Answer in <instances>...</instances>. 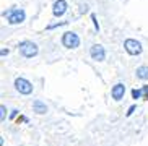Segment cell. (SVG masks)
Segmentation results:
<instances>
[{
    "label": "cell",
    "mask_w": 148,
    "mask_h": 146,
    "mask_svg": "<svg viewBox=\"0 0 148 146\" xmlns=\"http://www.w3.org/2000/svg\"><path fill=\"white\" fill-rule=\"evenodd\" d=\"M3 16L7 18V21L10 25H20V23L25 21V12L21 8H10L7 12H3Z\"/></svg>",
    "instance_id": "cell-1"
},
{
    "label": "cell",
    "mask_w": 148,
    "mask_h": 146,
    "mask_svg": "<svg viewBox=\"0 0 148 146\" xmlns=\"http://www.w3.org/2000/svg\"><path fill=\"white\" fill-rule=\"evenodd\" d=\"M18 49H20V54L23 57H26V59H31V57L38 55V46L34 42H31V41H23V42H20Z\"/></svg>",
    "instance_id": "cell-2"
},
{
    "label": "cell",
    "mask_w": 148,
    "mask_h": 146,
    "mask_svg": "<svg viewBox=\"0 0 148 146\" xmlns=\"http://www.w3.org/2000/svg\"><path fill=\"white\" fill-rule=\"evenodd\" d=\"M62 44H64L67 49H77L80 46L78 34H75V33H72V31L65 33V34L62 36Z\"/></svg>",
    "instance_id": "cell-3"
},
{
    "label": "cell",
    "mask_w": 148,
    "mask_h": 146,
    "mask_svg": "<svg viewBox=\"0 0 148 146\" xmlns=\"http://www.w3.org/2000/svg\"><path fill=\"white\" fill-rule=\"evenodd\" d=\"M124 47H125L127 54H130V55H138V54H142V44L138 41H135V39H125Z\"/></svg>",
    "instance_id": "cell-4"
},
{
    "label": "cell",
    "mask_w": 148,
    "mask_h": 146,
    "mask_svg": "<svg viewBox=\"0 0 148 146\" xmlns=\"http://www.w3.org/2000/svg\"><path fill=\"white\" fill-rule=\"evenodd\" d=\"M15 88L21 94H31V91H33V85L28 80H25V78H16L15 80Z\"/></svg>",
    "instance_id": "cell-5"
},
{
    "label": "cell",
    "mask_w": 148,
    "mask_h": 146,
    "mask_svg": "<svg viewBox=\"0 0 148 146\" xmlns=\"http://www.w3.org/2000/svg\"><path fill=\"white\" fill-rule=\"evenodd\" d=\"M90 55H91L93 60H98V62H103L106 59V50L103 46L99 44H95L91 49H90Z\"/></svg>",
    "instance_id": "cell-6"
},
{
    "label": "cell",
    "mask_w": 148,
    "mask_h": 146,
    "mask_svg": "<svg viewBox=\"0 0 148 146\" xmlns=\"http://www.w3.org/2000/svg\"><path fill=\"white\" fill-rule=\"evenodd\" d=\"M65 12H67V2L65 0H57L52 7V13L56 16H62Z\"/></svg>",
    "instance_id": "cell-7"
},
{
    "label": "cell",
    "mask_w": 148,
    "mask_h": 146,
    "mask_svg": "<svg viewBox=\"0 0 148 146\" xmlns=\"http://www.w3.org/2000/svg\"><path fill=\"white\" fill-rule=\"evenodd\" d=\"M111 94H112V98L116 99V101H121V99L124 98V94H125V86L122 85V83L114 85L112 91H111Z\"/></svg>",
    "instance_id": "cell-8"
},
{
    "label": "cell",
    "mask_w": 148,
    "mask_h": 146,
    "mask_svg": "<svg viewBox=\"0 0 148 146\" xmlns=\"http://www.w3.org/2000/svg\"><path fill=\"white\" fill-rule=\"evenodd\" d=\"M33 109H34L36 114H41V115L47 112V106H46L42 101H39V99H36L34 102H33Z\"/></svg>",
    "instance_id": "cell-9"
},
{
    "label": "cell",
    "mask_w": 148,
    "mask_h": 146,
    "mask_svg": "<svg viewBox=\"0 0 148 146\" xmlns=\"http://www.w3.org/2000/svg\"><path fill=\"white\" fill-rule=\"evenodd\" d=\"M137 78H140V80H148V67H138L137 68Z\"/></svg>",
    "instance_id": "cell-10"
},
{
    "label": "cell",
    "mask_w": 148,
    "mask_h": 146,
    "mask_svg": "<svg viewBox=\"0 0 148 146\" xmlns=\"http://www.w3.org/2000/svg\"><path fill=\"white\" fill-rule=\"evenodd\" d=\"M5 115H7V109H5V106H0V120L2 122L5 120Z\"/></svg>",
    "instance_id": "cell-11"
},
{
    "label": "cell",
    "mask_w": 148,
    "mask_h": 146,
    "mask_svg": "<svg viewBox=\"0 0 148 146\" xmlns=\"http://www.w3.org/2000/svg\"><path fill=\"white\" fill-rule=\"evenodd\" d=\"M140 96H142V89H134L132 91V98L134 99H138Z\"/></svg>",
    "instance_id": "cell-12"
},
{
    "label": "cell",
    "mask_w": 148,
    "mask_h": 146,
    "mask_svg": "<svg viewBox=\"0 0 148 146\" xmlns=\"http://www.w3.org/2000/svg\"><path fill=\"white\" fill-rule=\"evenodd\" d=\"M142 94H143V98L148 101V86H143V88H142Z\"/></svg>",
    "instance_id": "cell-13"
},
{
    "label": "cell",
    "mask_w": 148,
    "mask_h": 146,
    "mask_svg": "<svg viewBox=\"0 0 148 146\" xmlns=\"http://www.w3.org/2000/svg\"><path fill=\"white\" fill-rule=\"evenodd\" d=\"M134 111H135V106H130V109H129V112H127V117H130L132 114H134Z\"/></svg>",
    "instance_id": "cell-14"
},
{
    "label": "cell",
    "mask_w": 148,
    "mask_h": 146,
    "mask_svg": "<svg viewBox=\"0 0 148 146\" xmlns=\"http://www.w3.org/2000/svg\"><path fill=\"white\" fill-rule=\"evenodd\" d=\"M91 20H93V21H95V26H96V29L99 31V25H98V21H96V16H95V15H91Z\"/></svg>",
    "instance_id": "cell-15"
}]
</instances>
